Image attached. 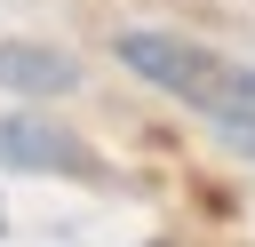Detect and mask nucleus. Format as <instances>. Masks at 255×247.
Masks as SVG:
<instances>
[{"label":"nucleus","instance_id":"f257e3e1","mask_svg":"<svg viewBox=\"0 0 255 247\" xmlns=\"http://www.w3.org/2000/svg\"><path fill=\"white\" fill-rule=\"evenodd\" d=\"M120 64H128L135 80H151V88L199 104L207 120L255 104V72H231L223 56H207V48H191V40H167V32H128V40H120Z\"/></svg>","mask_w":255,"mask_h":247},{"label":"nucleus","instance_id":"f03ea898","mask_svg":"<svg viewBox=\"0 0 255 247\" xmlns=\"http://www.w3.org/2000/svg\"><path fill=\"white\" fill-rule=\"evenodd\" d=\"M0 167H64V175H88L96 159L80 151V135H56L40 120H0Z\"/></svg>","mask_w":255,"mask_h":247},{"label":"nucleus","instance_id":"7ed1b4c3","mask_svg":"<svg viewBox=\"0 0 255 247\" xmlns=\"http://www.w3.org/2000/svg\"><path fill=\"white\" fill-rule=\"evenodd\" d=\"M80 72H72V56H56V48H0V88H32V96H64Z\"/></svg>","mask_w":255,"mask_h":247}]
</instances>
